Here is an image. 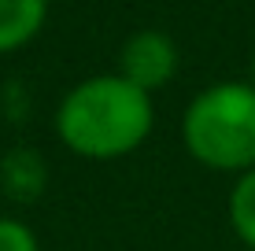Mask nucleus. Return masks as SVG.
Returning a JSON list of instances; mask_svg holds the SVG:
<instances>
[{"mask_svg": "<svg viewBox=\"0 0 255 251\" xmlns=\"http://www.w3.org/2000/svg\"><path fill=\"white\" fill-rule=\"evenodd\" d=\"M230 222H233V233L255 251V170L241 174V181L233 185V192H230Z\"/></svg>", "mask_w": 255, "mask_h": 251, "instance_id": "423d86ee", "label": "nucleus"}, {"mask_svg": "<svg viewBox=\"0 0 255 251\" xmlns=\"http://www.w3.org/2000/svg\"><path fill=\"white\" fill-rule=\"evenodd\" d=\"M252 85H255V59H252Z\"/></svg>", "mask_w": 255, "mask_h": 251, "instance_id": "6e6552de", "label": "nucleus"}, {"mask_svg": "<svg viewBox=\"0 0 255 251\" xmlns=\"http://www.w3.org/2000/svg\"><path fill=\"white\" fill-rule=\"evenodd\" d=\"M119 71L129 85L152 92V89H159V85H166L174 78V71H178V48L159 30H140L122 45Z\"/></svg>", "mask_w": 255, "mask_h": 251, "instance_id": "7ed1b4c3", "label": "nucleus"}, {"mask_svg": "<svg viewBox=\"0 0 255 251\" xmlns=\"http://www.w3.org/2000/svg\"><path fill=\"white\" fill-rule=\"evenodd\" d=\"M48 0H0V56L30 45L45 26Z\"/></svg>", "mask_w": 255, "mask_h": 251, "instance_id": "20e7f679", "label": "nucleus"}, {"mask_svg": "<svg viewBox=\"0 0 255 251\" xmlns=\"http://www.w3.org/2000/svg\"><path fill=\"white\" fill-rule=\"evenodd\" d=\"M56 129L67 148L85 159H119L152 133V100L122 74H100L63 96Z\"/></svg>", "mask_w": 255, "mask_h": 251, "instance_id": "f257e3e1", "label": "nucleus"}, {"mask_svg": "<svg viewBox=\"0 0 255 251\" xmlns=\"http://www.w3.org/2000/svg\"><path fill=\"white\" fill-rule=\"evenodd\" d=\"M185 148L196 163L211 170H255V85L222 82L204 89L189 103Z\"/></svg>", "mask_w": 255, "mask_h": 251, "instance_id": "f03ea898", "label": "nucleus"}, {"mask_svg": "<svg viewBox=\"0 0 255 251\" xmlns=\"http://www.w3.org/2000/svg\"><path fill=\"white\" fill-rule=\"evenodd\" d=\"M0 174H4V185L15 200H33L37 188L45 185V167H41L37 152H11Z\"/></svg>", "mask_w": 255, "mask_h": 251, "instance_id": "39448f33", "label": "nucleus"}, {"mask_svg": "<svg viewBox=\"0 0 255 251\" xmlns=\"http://www.w3.org/2000/svg\"><path fill=\"white\" fill-rule=\"evenodd\" d=\"M0 251H37V240L22 222L0 218Z\"/></svg>", "mask_w": 255, "mask_h": 251, "instance_id": "0eeeda50", "label": "nucleus"}]
</instances>
